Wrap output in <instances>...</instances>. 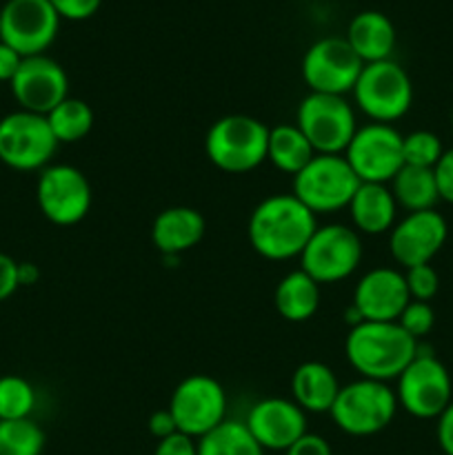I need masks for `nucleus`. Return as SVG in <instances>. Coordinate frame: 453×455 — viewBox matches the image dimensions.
Segmentation results:
<instances>
[{
	"label": "nucleus",
	"instance_id": "32",
	"mask_svg": "<svg viewBox=\"0 0 453 455\" xmlns=\"http://www.w3.org/2000/svg\"><path fill=\"white\" fill-rule=\"evenodd\" d=\"M404 283H407V291L411 300L431 302L440 291V275L433 269V265H417L409 267L402 271Z\"/></svg>",
	"mask_w": 453,
	"mask_h": 455
},
{
	"label": "nucleus",
	"instance_id": "25",
	"mask_svg": "<svg viewBox=\"0 0 453 455\" xmlns=\"http://www.w3.org/2000/svg\"><path fill=\"white\" fill-rule=\"evenodd\" d=\"M315 156L314 147L298 129L296 123H284L269 127V140H266V160L278 172L296 176L300 173L311 158Z\"/></svg>",
	"mask_w": 453,
	"mask_h": 455
},
{
	"label": "nucleus",
	"instance_id": "30",
	"mask_svg": "<svg viewBox=\"0 0 453 455\" xmlns=\"http://www.w3.org/2000/svg\"><path fill=\"white\" fill-rule=\"evenodd\" d=\"M36 409V389L20 376L0 378V420H25Z\"/></svg>",
	"mask_w": 453,
	"mask_h": 455
},
{
	"label": "nucleus",
	"instance_id": "41",
	"mask_svg": "<svg viewBox=\"0 0 453 455\" xmlns=\"http://www.w3.org/2000/svg\"><path fill=\"white\" fill-rule=\"evenodd\" d=\"M22 56L13 47L0 40V83H12L16 71L20 69Z\"/></svg>",
	"mask_w": 453,
	"mask_h": 455
},
{
	"label": "nucleus",
	"instance_id": "1",
	"mask_svg": "<svg viewBox=\"0 0 453 455\" xmlns=\"http://www.w3.org/2000/svg\"><path fill=\"white\" fill-rule=\"evenodd\" d=\"M315 218L318 216H314L293 194L266 196L249 216V244L265 260L282 262L300 258L302 249L318 229Z\"/></svg>",
	"mask_w": 453,
	"mask_h": 455
},
{
	"label": "nucleus",
	"instance_id": "40",
	"mask_svg": "<svg viewBox=\"0 0 453 455\" xmlns=\"http://www.w3.org/2000/svg\"><path fill=\"white\" fill-rule=\"evenodd\" d=\"M147 429H149V434L154 435L155 440H163V438H169L171 434H176L178 427L176 422H173L171 411H169V409H160V411H154L149 416Z\"/></svg>",
	"mask_w": 453,
	"mask_h": 455
},
{
	"label": "nucleus",
	"instance_id": "29",
	"mask_svg": "<svg viewBox=\"0 0 453 455\" xmlns=\"http://www.w3.org/2000/svg\"><path fill=\"white\" fill-rule=\"evenodd\" d=\"M44 431L31 418L0 420V455H43Z\"/></svg>",
	"mask_w": 453,
	"mask_h": 455
},
{
	"label": "nucleus",
	"instance_id": "19",
	"mask_svg": "<svg viewBox=\"0 0 453 455\" xmlns=\"http://www.w3.org/2000/svg\"><path fill=\"white\" fill-rule=\"evenodd\" d=\"M249 434L265 451H287L306 434V413L293 400H258L247 413Z\"/></svg>",
	"mask_w": 453,
	"mask_h": 455
},
{
	"label": "nucleus",
	"instance_id": "35",
	"mask_svg": "<svg viewBox=\"0 0 453 455\" xmlns=\"http://www.w3.org/2000/svg\"><path fill=\"white\" fill-rule=\"evenodd\" d=\"M433 176L435 185H438L440 200L453 204V147L451 149H444L442 158L433 167Z\"/></svg>",
	"mask_w": 453,
	"mask_h": 455
},
{
	"label": "nucleus",
	"instance_id": "26",
	"mask_svg": "<svg viewBox=\"0 0 453 455\" xmlns=\"http://www.w3.org/2000/svg\"><path fill=\"white\" fill-rule=\"evenodd\" d=\"M389 189L398 207H402L407 213L429 212V209H435L440 200L433 169L404 164L389 182Z\"/></svg>",
	"mask_w": 453,
	"mask_h": 455
},
{
	"label": "nucleus",
	"instance_id": "8",
	"mask_svg": "<svg viewBox=\"0 0 453 455\" xmlns=\"http://www.w3.org/2000/svg\"><path fill=\"white\" fill-rule=\"evenodd\" d=\"M58 140L47 116L18 109L0 118V163L16 172H43L56 156Z\"/></svg>",
	"mask_w": 453,
	"mask_h": 455
},
{
	"label": "nucleus",
	"instance_id": "34",
	"mask_svg": "<svg viewBox=\"0 0 453 455\" xmlns=\"http://www.w3.org/2000/svg\"><path fill=\"white\" fill-rule=\"evenodd\" d=\"M62 20H89L102 7V0H49Z\"/></svg>",
	"mask_w": 453,
	"mask_h": 455
},
{
	"label": "nucleus",
	"instance_id": "33",
	"mask_svg": "<svg viewBox=\"0 0 453 455\" xmlns=\"http://www.w3.org/2000/svg\"><path fill=\"white\" fill-rule=\"evenodd\" d=\"M398 324L409 333L411 338H416L420 342V338L429 336L431 329L435 324V311L431 307V302H420V300H409V305L404 307V311L400 314Z\"/></svg>",
	"mask_w": 453,
	"mask_h": 455
},
{
	"label": "nucleus",
	"instance_id": "22",
	"mask_svg": "<svg viewBox=\"0 0 453 455\" xmlns=\"http://www.w3.org/2000/svg\"><path fill=\"white\" fill-rule=\"evenodd\" d=\"M346 209L351 213L354 229L364 235L389 234L398 216V203L389 185H378V182H360Z\"/></svg>",
	"mask_w": 453,
	"mask_h": 455
},
{
	"label": "nucleus",
	"instance_id": "24",
	"mask_svg": "<svg viewBox=\"0 0 453 455\" xmlns=\"http://www.w3.org/2000/svg\"><path fill=\"white\" fill-rule=\"evenodd\" d=\"M274 307L287 323H306L320 309V284L302 269L289 271L275 287Z\"/></svg>",
	"mask_w": 453,
	"mask_h": 455
},
{
	"label": "nucleus",
	"instance_id": "6",
	"mask_svg": "<svg viewBox=\"0 0 453 455\" xmlns=\"http://www.w3.org/2000/svg\"><path fill=\"white\" fill-rule=\"evenodd\" d=\"M360 180L342 154H315L311 163L293 176L291 194L314 216L342 212L349 207Z\"/></svg>",
	"mask_w": 453,
	"mask_h": 455
},
{
	"label": "nucleus",
	"instance_id": "21",
	"mask_svg": "<svg viewBox=\"0 0 453 455\" xmlns=\"http://www.w3.org/2000/svg\"><path fill=\"white\" fill-rule=\"evenodd\" d=\"M395 27L386 13L367 9L351 18L346 27L345 40L354 49L355 56L369 65V62L389 60L395 49Z\"/></svg>",
	"mask_w": 453,
	"mask_h": 455
},
{
	"label": "nucleus",
	"instance_id": "39",
	"mask_svg": "<svg viewBox=\"0 0 453 455\" xmlns=\"http://www.w3.org/2000/svg\"><path fill=\"white\" fill-rule=\"evenodd\" d=\"M438 427H435V435H438V444L444 455H453V400L438 418Z\"/></svg>",
	"mask_w": 453,
	"mask_h": 455
},
{
	"label": "nucleus",
	"instance_id": "5",
	"mask_svg": "<svg viewBox=\"0 0 453 455\" xmlns=\"http://www.w3.org/2000/svg\"><path fill=\"white\" fill-rule=\"evenodd\" d=\"M351 96L354 105L371 123L393 124L411 109L413 83L407 69L389 58V60L364 65Z\"/></svg>",
	"mask_w": 453,
	"mask_h": 455
},
{
	"label": "nucleus",
	"instance_id": "4",
	"mask_svg": "<svg viewBox=\"0 0 453 455\" xmlns=\"http://www.w3.org/2000/svg\"><path fill=\"white\" fill-rule=\"evenodd\" d=\"M395 411L398 398L386 382L358 378L340 387L329 416L342 434L367 438L385 431L395 418Z\"/></svg>",
	"mask_w": 453,
	"mask_h": 455
},
{
	"label": "nucleus",
	"instance_id": "13",
	"mask_svg": "<svg viewBox=\"0 0 453 455\" xmlns=\"http://www.w3.org/2000/svg\"><path fill=\"white\" fill-rule=\"evenodd\" d=\"M402 138L393 124L369 123L358 127L342 156L360 182L389 185L395 173L404 167Z\"/></svg>",
	"mask_w": 453,
	"mask_h": 455
},
{
	"label": "nucleus",
	"instance_id": "23",
	"mask_svg": "<svg viewBox=\"0 0 453 455\" xmlns=\"http://www.w3.org/2000/svg\"><path fill=\"white\" fill-rule=\"evenodd\" d=\"M338 376L324 363H302L291 376V400L305 413H329L340 391Z\"/></svg>",
	"mask_w": 453,
	"mask_h": 455
},
{
	"label": "nucleus",
	"instance_id": "14",
	"mask_svg": "<svg viewBox=\"0 0 453 455\" xmlns=\"http://www.w3.org/2000/svg\"><path fill=\"white\" fill-rule=\"evenodd\" d=\"M60 20L49 0H7L0 7V40L22 58L40 56L56 40Z\"/></svg>",
	"mask_w": 453,
	"mask_h": 455
},
{
	"label": "nucleus",
	"instance_id": "28",
	"mask_svg": "<svg viewBox=\"0 0 453 455\" xmlns=\"http://www.w3.org/2000/svg\"><path fill=\"white\" fill-rule=\"evenodd\" d=\"M198 455H265V449L249 434L244 422L226 418L198 440Z\"/></svg>",
	"mask_w": 453,
	"mask_h": 455
},
{
	"label": "nucleus",
	"instance_id": "2",
	"mask_svg": "<svg viewBox=\"0 0 453 455\" xmlns=\"http://www.w3.org/2000/svg\"><path fill=\"white\" fill-rule=\"evenodd\" d=\"M417 349L420 342L398 323H360L349 329L345 340L346 363L360 378L378 382L398 380Z\"/></svg>",
	"mask_w": 453,
	"mask_h": 455
},
{
	"label": "nucleus",
	"instance_id": "27",
	"mask_svg": "<svg viewBox=\"0 0 453 455\" xmlns=\"http://www.w3.org/2000/svg\"><path fill=\"white\" fill-rule=\"evenodd\" d=\"M47 123L58 145H74L84 140L93 129V109L80 98L67 96L47 114Z\"/></svg>",
	"mask_w": 453,
	"mask_h": 455
},
{
	"label": "nucleus",
	"instance_id": "11",
	"mask_svg": "<svg viewBox=\"0 0 453 455\" xmlns=\"http://www.w3.org/2000/svg\"><path fill=\"white\" fill-rule=\"evenodd\" d=\"M226 391L216 378L194 373L178 382L169 400V411L178 431L200 440L226 420Z\"/></svg>",
	"mask_w": 453,
	"mask_h": 455
},
{
	"label": "nucleus",
	"instance_id": "15",
	"mask_svg": "<svg viewBox=\"0 0 453 455\" xmlns=\"http://www.w3.org/2000/svg\"><path fill=\"white\" fill-rule=\"evenodd\" d=\"M364 62L345 38H320L302 58V80L314 93L346 96L354 92Z\"/></svg>",
	"mask_w": 453,
	"mask_h": 455
},
{
	"label": "nucleus",
	"instance_id": "38",
	"mask_svg": "<svg viewBox=\"0 0 453 455\" xmlns=\"http://www.w3.org/2000/svg\"><path fill=\"white\" fill-rule=\"evenodd\" d=\"M284 455H333L331 444L318 434H309L306 431L298 443H293L291 447L284 451Z\"/></svg>",
	"mask_w": 453,
	"mask_h": 455
},
{
	"label": "nucleus",
	"instance_id": "9",
	"mask_svg": "<svg viewBox=\"0 0 453 455\" xmlns=\"http://www.w3.org/2000/svg\"><path fill=\"white\" fill-rule=\"evenodd\" d=\"M398 407L420 420H433L453 400V382L447 367L431 351L417 349L416 358L398 376Z\"/></svg>",
	"mask_w": 453,
	"mask_h": 455
},
{
	"label": "nucleus",
	"instance_id": "31",
	"mask_svg": "<svg viewBox=\"0 0 453 455\" xmlns=\"http://www.w3.org/2000/svg\"><path fill=\"white\" fill-rule=\"evenodd\" d=\"M442 140H440L433 132L417 129V132L407 133V136L402 138L404 164H409V167L433 169L435 164H438V160L442 158Z\"/></svg>",
	"mask_w": 453,
	"mask_h": 455
},
{
	"label": "nucleus",
	"instance_id": "37",
	"mask_svg": "<svg viewBox=\"0 0 453 455\" xmlns=\"http://www.w3.org/2000/svg\"><path fill=\"white\" fill-rule=\"evenodd\" d=\"M18 289V262L7 253H0V302L9 300Z\"/></svg>",
	"mask_w": 453,
	"mask_h": 455
},
{
	"label": "nucleus",
	"instance_id": "36",
	"mask_svg": "<svg viewBox=\"0 0 453 455\" xmlns=\"http://www.w3.org/2000/svg\"><path fill=\"white\" fill-rule=\"evenodd\" d=\"M154 455H198V440L176 431L169 438L158 440Z\"/></svg>",
	"mask_w": 453,
	"mask_h": 455
},
{
	"label": "nucleus",
	"instance_id": "12",
	"mask_svg": "<svg viewBox=\"0 0 453 455\" xmlns=\"http://www.w3.org/2000/svg\"><path fill=\"white\" fill-rule=\"evenodd\" d=\"M91 185L74 164H49L36 182V203L40 213L58 227L84 220L91 209Z\"/></svg>",
	"mask_w": 453,
	"mask_h": 455
},
{
	"label": "nucleus",
	"instance_id": "42",
	"mask_svg": "<svg viewBox=\"0 0 453 455\" xmlns=\"http://www.w3.org/2000/svg\"><path fill=\"white\" fill-rule=\"evenodd\" d=\"M40 280V269L34 262H18V283L20 287H31Z\"/></svg>",
	"mask_w": 453,
	"mask_h": 455
},
{
	"label": "nucleus",
	"instance_id": "10",
	"mask_svg": "<svg viewBox=\"0 0 453 455\" xmlns=\"http://www.w3.org/2000/svg\"><path fill=\"white\" fill-rule=\"evenodd\" d=\"M362 262V240L354 227L324 225L314 231L300 253V269L318 284L349 278Z\"/></svg>",
	"mask_w": 453,
	"mask_h": 455
},
{
	"label": "nucleus",
	"instance_id": "20",
	"mask_svg": "<svg viewBox=\"0 0 453 455\" xmlns=\"http://www.w3.org/2000/svg\"><path fill=\"white\" fill-rule=\"evenodd\" d=\"M207 222L204 216L194 207H167L154 218L151 225V243L163 256L176 258L189 251L203 240Z\"/></svg>",
	"mask_w": 453,
	"mask_h": 455
},
{
	"label": "nucleus",
	"instance_id": "16",
	"mask_svg": "<svg viewBox=\"0 0 453 455\" xmlns=\"http://www.w3.org/2000/svg\"><path fill=\"white\" fill-rule=\"evenodd\" d=\"M9 87L20 109L40 116H47L53 107L69 96L67 71L47 53L22 58L20 69L16 71Z\"/></svg>",
	"mask_w": 453,
	"mask_h": 455
},
{
	"label": "nucleus",
	"instance_id": "7",
	"mask_svg": "<svg viewBox=\"0 0 453 455\" xmlns=\"http://www.w3.org/2000/svg\"><path fill=\"white\" fill-rule=\"evenodd\" d=\"M296 124L315 154H345L358 132V120L345 96L314 93L302 98L296 111Z\"/></svg>",
	"mask_w": 453,
	"mask_h": 455
},
{
	"label": "nucleus",
	"instance_id": "17",
	"mask_svg": "<svg viewBox=\"0 0 453 455\" xmlns=\"http://www.w3.org/2000/svg\"><path fill=\"white\" fill-rule=\"evenodd\" d=\"M447 220L435 209L407 213L389 231L391 258L402 269L417 265H431V260L438 256L440 249L447 243Z\"/></svg>",
	"mask_w": 453,
	"mask_h": 455
},
{
	"label": "nucleus",
	"instance_id": "3",
	"mask_svg": "<svg viewBox=\"0 0 453 455\" xmlns=\"http://www.w3.org/2000/svg\"><path fill=\"white\" fill-rule=\"evenodd\" d=\"M269 127L262 120L244 114L218 118L204 136L209 163L225 173H249L266 160Z\"/></svg>",
	"mask_w": 453,
	"mask_h": 455
},
{
	"label": "nucleus",
	"instance_id": "18",
	"mask_svg": "<svg viewBox=\"0 0 453 455\" xmlns=\"http://www.w3.org/2000/svg\"><path fill=\"white\" fill-rule=\"evenodd\" d=\"M404 274L391 267H376L358 280L351 309L360 323H398L409 305Z\"/></svg>",
	"mask_w": 453,
	"mask_h": 455
}]
</instances>
